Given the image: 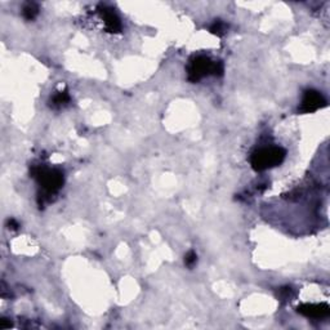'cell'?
<instances>
[{"label":"cell","mask_w":330,"mask_h":330,"mask_svg":"<svg viewBox=\"0 0 330 330\" xmlns=\"http://www.w3.org/2000/svg\"><path fill=\"white\" fill-rule=\"evenodd\" d=\"M32 177L38 181L43 189V195L39 199H48L64 186V173L60 169H48L44 166H36L32 169Z\"/></svg>","instance_id":"obj_1"},{"label":"cell","mask_w":330,"mask_h":330,"mask_svg":"<svg viewBox=\"0 0 330 330\" xmlns=\"http://www.w3.org/2000/svg\"><path fill=\"white\" fill-rule=\"evenodd\" d=\"M286 151L283 147L272 146V147H263L253 152L250 158L252 168L256 172H263L267 169L278 166L284 162Z\"/></svg>","instance_id":"obj_2"},{"label":"cell","mask_w":330,"mask_h":330,"mask_svg":"<svg viewBox=\"0 0 330 330\" xmlns=\"http://www.w3.org/2000/svg\"><path fill=\"white\" fill-rule=\"evenodd\" d=\"M215 61H212L207 56H196L191 60L189 69H187V75L189 80L191 83H197L203 77L208 75L214 74Z\"/></svg>","instance_id":"obj_3"},{"label":"cell","mask_w":330,"mask_h":330,"mask_svg":"<svg viewBox=\"0 0 330 330\" xmlns=\"http://www.w3.org/2000/svg\"><path fill=\"white\" fill-rule=\"evenodd\" d=\"M325 106H327V99L324 98V95L320 92L309 89V91L305 92L299 111L302 114H311L323 109Z\"/></svg>","instance_id":"obj_4"},{"label":"cell","mask_w":330,"mask_h":330,"mask_svg":"<svg viewBox=\"0 0 330 330\" xmlns=\"http://www.w3.org/2000/svg\"><path fill=\"white\" fill-rule=\"evenodd\" d=\"M297 311L309 319H325L330 315V307L327 303H305L298 306Z\"/></svg>","instance_id":"obj_5"},{"label":"cell","mask_w":330,"mask_h":330,"mask_svg":"<svg viewBox=\"0 0 330 330\" xmlns=\"http://www.w3.org/2000/svg\"><path fill=\"white\" fill-rule=\"evenodd\" d=\"M99 13H101V17L105 22L106 30L110 32H119L121 30V22H120V18L118 17V14L110 9V8H101L99 9Z\"/></svg>","instance_id":"obj_6"},{"label":"cell","mask_w":330,"mask_h":330,"mask_svg":"<svg viewBox=\"0 0 330 330\" xmlns=\"http://www.w3.org/2000/svg\"><path fill=\"white\" fill-rule=\"evenodd\" d=\"M22 14L27 21H32L34 18L39 14V7L35 3H26L24 9H22Z\"/></svg>","instance_id":"obj_7"},{"label":"cell","mask_w":330,"mask_h":330,"mask_svg":"<svg viewBox=\"0 0 330 330\" xmlns=\"http://www.w3.org/2000/svg\"><path fill=\"white\" fill-rule=\"evenodd\" d=\"M50 102H52L53 107H61V106H65L70 102V95H69L67 92H58V93L53 95Z\"/></svg>","instance_id":"obj_8"},{"label":"cell","mask_w":330,"mask_h":330,"mask_svg":"<svg viewBox=\"0 0 330 330\" xmlns=\"http://www.w3.org/2000/svg\"><path fill=\"white\" fill-rule=\"evenodd\" d=\"M226 28H227V26H226L225 22L217 20V21L211 26V32L217 36H223L226 32Z\"/></svg>","instance_id":"obj_9"},{"label":"cell","mask_w":330,"mask_h":330,"mask_svg":"<svg viewBox=\"0 0 330 330\" xmlns=\"http://www.w3.org/2000/svg\"><path fill=\"white\" fill-rule=\"evenodd\" d=\"M196 260H197V256H196V253L193 252V250H190V252L186 254V257H185V264H186L187 267L195 266Z\"/></svg>","instance_id":"obj_10"},{"label":"cell","mask_w":330,"mask_h":330,"mask_svg":"<svg viewBox=\"0 0 330 330\" xmlns=\"http://www.w3.org/2000/svg\"><path fill=\"white\" fill-rule=\"evenodd\" d=\"M11 327H12L11 321H8L7 319H1V320H0V330L9 329V328H11Z\"/></svg>","instance_id":"obj_11"},{"label":"cell","mask_w":330,"mask_h":330,"mask_svg":"<svg viewBox=\"0 0 330 330\" xmlns=\"http://www.w3.org/2000/svg\"><path fill=\"white\" fill-rule=\"evenodd\" d=\"M8 225L11 226V227H12V229H13V230H17L18 227H20V225H18L17 222L14 221L13 218H12V219H9V221H8Z\"/></svg>","instance_id":"obj_12"}]
</instances>
